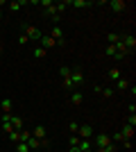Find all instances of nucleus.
Here are the masks:
<instances>
[{
    "label": "nucleus",
    "instance_id": "24",
    "mask_svg": "<svg viewBox=\"0 0 136 152\" xmlns=\"http://www.w3.org/2000/svg\"><path fill=\"white\" fill-rule=\"evenodd\" d=\"M30 136H32V132H25V129H20V132H18V139L23 141V143H25V141L30 139Z\"/></svg>",
    "mask_w": 136,
    "mask_h": 152
},
{
    "label": "nucleus",
    "instance_id": "36",
    "mask_svg": "<svg viewBox=\"0 0 136 152\" xmlns=\"http://www.w3.org/2000/svg\"><path fill=\"white\" fill-rule=\"evenodd\" d=\"M84 152H95V150H84Z\"/></svg>",
    "mask_w": 136,
    "mask_h": 152
},
{
    "label": "nucleus",
    "instance_id": "33",
    "mask_svg": "<svg viewBox=\"0 0 136 152\" xmlns=\"http://www.w3.org/2000/svg\"><path fill=\"white\" fill-rule=\"evenodd\" d=\"M27 41H30V39H27L25 34H20V37H18V43H27Z\"/></svg>",
    "mask_w": 136,
    "mask_h": 152
},
{
    "label": "nucleus",
    "instance_id": "19",
    "mask_svg": "<svg viewBox=\"0 0 136 152\" xmlns=\"http://www.w3.org/2000/svg\"><path fill=\"white\" fill-rule=\"evenodd\" d=\"M95 152H116V143H107L104 148H97Z\"/></svg>",
    "mask_w": 136,
    "mask_h": 152
},
{
    "label": "nucleus",
    "instance_id": "25",
    "mask_svg": "<svg viewBox=\"0 0 136 152\" xmlns=\"http://www.w3.org/2000/svg\"><path fill=\"white\" fill-rule=\"evenodd\" d=\"M109 80H120V70H118V68H111L109 70Z\"/></svg>",
    "mask_w": 136,
    "mask_h": 152
},
{
    "label": "nucleus",
    "instance_id": "7",
    "mask_svg": "<svg viewBox=\"0 0 136 152\" xmlns=\"http://www.w3.org/2000/svg\"><path fill=\"white\" fill-rule=\"evenodd\" d=\"M109 7H111V9H113L116 14H120V12L125 9V7H127V2H125V0H111V2H109Z\"/></svg>",
    "mask_w": 136,
    "mask_h": 152
},
{
    "label": "nucleus",
    "instance_id": "34",
    "mask_svg": "<svg viewBox=\"0 0 136 152\" xmlns=\"http://www.w3.org/2000/svg\"><path fill=\"white\" fill-rule=\"evenodd\" d=\"M68 152H82V150H79V148H71Z\"/></svg>",
    "mask_w": 136,
    "mask_h": 152
},
{
    "label": "nucleus",
    "instance_id": "27",
    "mask_svg": "<svg viewBox=\"0 0 136 152\" xmlns=\"http://www.w3.org/2000/svg\"><path fill=\"white\" fill-rule=\"evenodd\" d=\"M104 52H107V57H116V45H107V50H104Z\"/></svg>",
    "mask_w": 136,
    "mask_h": 152
},
{
    "label": "nucleus",
    "instance_id": "10",
    "mask_svg": "<svg viewBox=\"0 0 136 152\" xmlns=\"http://www.w3.org/2000/svg\"><path fill=\"white\" fill-rule=\"evenodd\" d=\"M7 7H9V12H20V7H25V0H12Z\"/></svg>",
    "mask_w": 136,
    "mask_h": 152
},
{
    "label": "nucleus",
    "instance_id": "17",
    "mask_svg": "<svg viewBox=\"0 0 136 152\" xmlns=\"http://www.w3.org/2000/svg\"><path fill=\"white\" fill-rule=\"evenodd\" d=\"M116 89L118 91H127L129 89V82H127V80H116Z\"/></svg>",
    "mask_w": 136,
    "mask_h": 152
},
{
    "label": "nucleus",
    "instance_id": "32",
    "mask_svg": "<svg viewBox=\"0 0 136 152\" xmlns=\"http://www.w3.org/2000/svg\"><path fill=\"white\" fill-rule=\"evenodd\" d=\"M52 5H55L52 0H41V7H45V9H48V7H52Z\"/></svg>",
    "mask_w": 136,
    "mask_h": 152
},
{
    "label": "nucleus",
    "instance_id": "2",
    "mask_svg": "<svg viewBox=\"0 0 136 152\" xmlns=\"http://www.w3.org/2000/svg\"><path fill=\"white\" fill-rule=\"evenodd\" d=\"M68 80L73 82V86H82V84L86 82V80H84V73H82V68H73Z\"/></svg>",
    "mask_w": 136,
    "mask_h": 152
},
{
    "label": "nucleus",
    "instance_id": "6",
    "mask_svg": "<svg viewBox=\"0 0 136 152\" xmlns=\"http://www.w3.org/2000/svg\"><path fill=\"white\" fill-rule=\"evenodd\" d=\"M107 143H111L109 134H97V136H95V148H93V150H97V148H104Z\"/></svg>",
    "mask_w": 136,
    "mask_h": 152
},
{
    "label": "nucleus",
    "instance_id": "31",
    "mask_svg": "<svg viewBox=\"0 0 136 152\" xmlns=\"http://www.w3.org/2000/svg\"><path fill=\"white\" fill-rule=\"evenodd\" d=\"M64 89L73 91V89H75V86H73V82H71V80H64Z\"/></svg>",
    "mask_w": 136,
    "mask_h": 152
},
{
    "label": "nucleus",
    "instance_id": "4",
    "mask_svg": "<svg viewBox=\"0 0 136 152\" xmlns=\"http://www.w3.org/2000/svg\"><path fill=\"white\" fill-rule=\"evenodd\" d=\"M77 136H79V139H93V136H95V129H93L91 125H79Z\"/></svg>",
    "mask_w": 136,
    "mask_h": 152
},
{
    "label": "nucleus",
    "instance_id": "18",
    "mask_svg": "<svg viewBox=\"0 0 136 152\" xmlns=\"http://www.w3.org/2000/svg\"><path fill=\"white\" fill-rule=\"evenodd\" d=\"M71 70H73V68H68V66H61V68H59V75H61V80H68V77H71Z\"/></svg>",
    "mask_w": 136,
    "mask_h": 152
},
{
    "label": "nucleus",
    "instance_id": "12",
    "mask_svg": "<svg viewBox=\"0 0 136 152\" xmlns=\"http://www.w3.org/2000/svg\"><path fill=\"white\" fill-rule=\"evenodd\" d=\"M120 136H123V139H134V127L123 125V129H120Z\"/></svg>",
    "mask_w": 136,
    "mask_h": 152
},
{
    "label": "nucleus",
    "instance_id": "11",
    "mask_svg": "<svg viewBox=\"0 0 136 152\" xmlns=\"http://www.w3.org/2000/svg\"><path fill=\"white\" fill-rule=\"evenodd\" d=\"M12 107H14V102L9 100V98H5V100L0 102V109H2V114H12Z\"/></svg>",
    "mask_w": 136,
    "mask_h": 152
},
{
    "label": "nucleus",
    "instance_id": "14",
    "mask_svg": "<svg viewBox=\"0 0 136 152\" xmlns=\"http://www.w3.org/2000/svg\"><path fill=\"white\" fill-rule=\"evenodd\" d=\"M79 150L84 152V150H93V143H91V139H79Z\"/></svg>",
    "mask_w": 136,
    "mask_h": 152
},
{
    "label": "nucleus",
    "instance_id": "30",
    "mask_svg": "<svg viewBox=\"0 0 136 152\" xmlns=\"http://www.w3.org/2000/svg\"><path fill=\"white\" fill-rule=\"evenodd\" d=\"M9 141H12V143H18V132H12V134H9Z\"/></svg>",
    "mask_w": 136,
    "mask_h": 152
},
{
    "label": "nucleus",
    "instance_id": "15",
    "mask_svg": "<svg viewBox=\"0 0 136 152\" xmlns=\"http://www.w3.org/2000/svg\"><path fill=\"white\" fill-rule=\"evenodd\" d=\"M107 41H109V45H116L118 41H120V34H116V32H109V34H107Z\"/></svg>",
    "mask_w": 136,
    "mask_h": 152
},
{
    "label": "nucleus",
    "instance_id": "29",
    "mask_svg": "<svg viewBox=\"0 0 136 152\" xmlns=\"http://www.w3.org/2000/svg\"><path fill=\"white\" fill-rule=\"evenodd\" d=\"M120 145H123L125 150H132V139H123V141H120Z\"/></svg>",
    "mask_w": 136,
    "mask_h": 152
},
{
    "label": "nucleus",
    "instance_id": "37",
    "mask_svg": "<svg viewBox=\"0 0 136 152\" xmlns=\"http://www.w3.org/2000/svg\"><path fill=\"white\" fill-rule=\"evenodd\" d=\"M0 18H2V9H0Z\"/></svg>",
    "mask_w": 136,
    "mask_h": 152
},
{
    "label": "nucleus",
    "instance_id": "20",
    "mask_svg": "<svg viewBox=\"0 0 136 152\" xmlns=\"http://www.w3.org/2000/svg\"><path fill=\"white\" fill-rule=\"evenodd\" d=\"M71 5L73 7H89L91 2H89V0H71Z\"/></svg>",
    "mask_w": 136,
    "mask_h": 152
},
{
    "label": "nucleus",
    "instance_id": "9",
    "mask_svg": "<svg viewBox=\"0 0 136 152\" xmlns=\"http://www.w3.org/2000/svg\"><path fill=\"white\" fill-rule=\"evenodd\" d=\"M12 127H14V132H20V129H23V118L12 114Z\"/></svg>",
    "mask_w": 136,
    "mask_h": 152
},
{
    "label": "nucleus",
    "instance_id": "16",
    "mask_svg": "<svg viewBox=\"0 0 136 152\" xmlns=\"http://www.w3.org/2000/svg\"><path fill=\"white\" fill-rule=\"evenodd\" d=\"M25 143H27V148H30V150H39V139H34V136H30V139H27Z\"/></svg>",
    "mask_w": 136,
    "mask_h": 152
},
{
    "label": "nucleus",
    "instance_id": "8",
    "mask_svg": "<svg viewBox=\"0 0 136 152\" xmlns=\"http://www.w3.org/2000/svg\"><path fill=\"white\" fill-rule=\"evenodd\" d=\"M32 136L41 141V139H45V136H48V129H45L43 125H36V127H34V132H32Z\"/></svg>",
    "mask_w": 136,
    "mask_h": 152
},
{
    "label": "nucleus",
    "instance_id": "23",
    "mask_svg": "<svg viewBox=\"0 0 136 152\" xmlns=\"http://www.w3.org/2000/svg\"><path fill=\"white\" fill-rule=\"evenodd\" d=\"M16 152H30V148H27V143H23V141H18V143H16Z\"/></svg>",
    "mask_w": 136,
    "mask_h": 152
},
{
    "label": "nucleus",
    "instance_id": "22",
    "mask_svg": "<svg viewBox=\"0 0 136 152\" xmlns=\"http://www.w3.org/2000/svg\"><path fill=\"white\" fill-rule=\"evenodd\" d=\"M68 143H71V148H77V145H79V136H77V134H71Z\"/></svg>",
    "mask_w": 136,
    "mask_h": 152
},
{
    "label": "nucleus",
    "instance_id": "28",
    "mask_svg": "<svg viewBox=\"0 0 136 152\" xmlns=\"http://www.w3.org/2000/svg\"><path fill=\"white\" fill-rule=\"evenodd\" d=\"M100 95H104V98H111V95H113V89H111V86H104Z\"/></svg>",
    "mask_w": 136,
    "mask_h": 152
},
{
    "label": "nucleus",
    "instance_id": "13",
    "mask_svg": "<svg viewBox=\"0 0 136 152\" xmlns=\"http://www.w3.org/2000/svg\"><path fill=\"white\" fill-rule=\"evenodd\" d=\"M82 100H84V95L79 93V91H73V93H71V104L77 107V104H82Z\"/></svg>",
    "mask_w": 136,
    "mask_h": 152
},
{
    "label": "nucleus",
    "instance_id": "5",
    "mask_svg": "<svg viewBox=\"0 0 136 152\" xmlns=\"http://www.w3.org/2000/svg\"><path fill=\"white\" fill-rule=\"evenodd\" d=\"M55 45H57V41H55L52 37H48V34L41 37V48H43V50H50V48H55Z\"/></svg>",
    "mask_w": 136,
    "mask_h": 152
},
{
    "label": "nucleus",
    "instance_id": "35",
    "mask_svg": "<svg viewBox=\"0 0 136 152\" xmlns=\"http://www.w3.org/2000/svg\"><path fill=\"white\" fill-rule=\"evenodd\" d=\"M0 57H2V43H0Z\"/></svg>",
    "mask_w": 136,
    "mask_h": 152
},
{
    "label": "nucleus",
    "instance_id": "21",
    "mask_svg": "<svg viewBox=\"0 0 136 152\" xmlns=\"http://www.w3.org/2000/svg\"><path fill=\"white\" fill-rule=\"evenodd\" d=\"M45 52H48V50H43V48L39 45V48H34V57H36V59H43V57H45Z\"/></svg>",
    "mask_w": 136,
    "mask_h": 152
},
{
    "label": "nucleus",
    "instance_id": "3",
    "mask_svg": "<svg viewBox=\"0 0 136 152\" xmlns=\"http://www.w3.org/2000/svg\"><path fill=\"white\" fill-rule=\"evenodd\" d=\"M48 37H52V39H55V41H57V45H64V43H66V39H64V30H61L59 25H55V27H52Z\"/></svg>",
    "mask_w": 136,
    "mask_h": 152
},
{
    "label": "nucleus",
    "instance_id": "1",
    "mask_svg": "<svg viewBox=\"0 0 136 152\" xmlns=\"http://www.w3.org/2000/svg\"><path fill=\"white\" fill-rule=\"evenodd\" d=\"M23 34H25L30 41H41V37H43L36 25H23Z\"/></svg>",
    "mask_w": 136,
    "mask_h": 152
},
{
    "label": "nucleus",
    "instance_id": "26",
    "mask_svg": "<svg viewBox=\"0 0 136 152\" xmlns=\"http://www.w3.org/2000/svg\"><path fill=\"white\" fill-rule=\"evenodd\" d=\"M68 129H71V134H77V129H79L77 121H71V123H68Z\"/></svg>",
    "mask_w": 136,
    "mask_h": 152
}]
</instances>
